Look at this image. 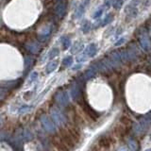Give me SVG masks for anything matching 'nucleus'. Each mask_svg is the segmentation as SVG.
<instances>
[{
  "label": "nucleus",
  "mask_w": 151,
  "mask_h": 151,
  "mask_svg": "<svg viewBox=\"0 0 151 151\" xmlns=\"http://www.w3.org/2000/svg\"><path fill=\"white\" fill-rule=\"evenodd\" d=\"M138 41L140 43L141 47L145 51H148L151 49V38L145 27H141L138 31Z\"/></svg>",
  "instance_id": "nucleus-1"
},
{
  "label": "nucleus",
  "mask_w": 151,
  "mask_h": 151,
  "mask_svg": "<svg viewBox=\"0 0 151 151\" xmlns=\"http://www.w3.org/2000/svg\"><path fill=\"white\" fill-rule=\"evenodd\" d=\"M59 137H61L62 142L64 143L69 149H72L76 145V144H78L74 139V137L70 134V132L68 131V129H61V131H59Z\"/></svg>",
  "instance_id": "nucleus-2"
},
{
  "label": "nucleus",
  "mask_w": 151,
  "mask_h": 151,
  "mask_svg": "<svg viewBox=\"0 0 151 151\" xmlns=\"http://www.w3.org/2000/svg\"><path fill=\"white\" fill-rule=\"evenodd\" d=\"M66 10H67V4L66 2L64 1H59L57 3V5L55 6L54 8V13H55V15L62 19L64 17V15L66 13Z\"/></svg>",
  "instance_id": "nucleus-3"
},
{
  "label": "nucleus",
  "mask_w": 151,
  "mask_h": 151,
  "mask_svg": "<svg viewBox=\"0 0 151 151\" xmlns=\"http://www.w3.org/2000/svg\"><path fill=\"white\" fill-rule=\"evenodd\" d=\"M25 47L27 50H29L30 53L32 54H37L39 53L40 51H41V45L36 42V41H31V42H27L26 45H25Z\"/></svg>",
  "instance_id": "nucleus-4"
},
{
  "label": "nucleus",
  "mask_w": 151,
  "mask_h": 151,
  "mask_svg": "<svg viewBox=\"0 0 151 151\" xmlns=\"http://www.w3.org/2000/svg\"><path fill=\"white\" fill-rule=\"evenodd\" d=\"M52 142H53L54 145L56 146V148H57L59 151H69V150H70V149L66 146V145L64 144V143L62 142V140L61 139V137H59V138H54Z\"/></svg>",
  "instance_id": "nucleus-5"
},
{
  "label": "nucleus",
  "mask_w": 151,
  "mask_h": 151,
  "mask_svg": "<svg viewBox=\"0 0 151 151\" xmlns=\"http://www.w3.org/2000/svg\"><path fill=\"white\" fill-rule=\"evenodd\" d=\"M52 32V27H51V26H47L45 27V29H43V30L42 31V32L39 33V39L41 40V41H45V39L47 38L50 35V33Z\"/></svg>",
  "instance_id": "nucleus-6"
},
{
  "label": "nucleus",
  "mask_w": 151,
  "mask_h": 151,
  "mask_svg": "<svg viewBox=\"0 0 151 151\" xmlns=\"http://www.w3.org/2000/svg\"><path fill=\"white\" fill-rule=\"evenodd\" d=\"M105 2L107 5H113L115 10H120L124 3V0H105Z\"/></svg>",
  "instance_id": "nucleus-7"
},
{
  "label": "nucleus",
  "mask_w": 151,
  "mask_h": 151,
  "mask_svg": "<svg viewBox=\"0 0 151 151\" xmlns=\"http://www.w3.org/2000/svg\"><path fill=\"white\" fill-rule=\"evenodd\" d=\"M87 5V0H85L84 2H82L80 5L78 7L77 10H76V18H80L83 14H84V11H85V8Z\"/></svg>",
  "instance_id": "nucleus-8"
},
{
  "label": "nucleus",
  "mask_w": 151,
  "mask_h": 151,
  "mask_svg": "<svg viewBox=\"0 0 151 151\" xmlns=\"http://www.w3.org/2000/svg\"><path fill=\"white\" fill-rule=\"evenodd\" d=\"M83 110H84V113L88 115V116L90 118H92L94 119V120H95V119L97 118V115H96V113L94 112V110L92 109V108H90V107L88 105H84L83 106Z\"/></svg>",
  "instance_id": "nucleus-9"
},
{
  "label": "nucleus",
  "mask_w": 151,
  "mask_h": 151,
  "mask_svg": "<svg viewBox=\"0 0 151 151\" xmlns=\"http://www.w3.org/2000/svg\"><path fill=\"white\" fill-rule=\"evenodd\" d=\"M67 129H68V131L70 132V134L74 137L76 142L78 143L79 142V139H80V134H79L78 130L76 129L75 127H69V128H67Z\"/></svg>",
  "instance_id": "nucleus-10"
},
{
  "label": "nucleus",
  "mask_w": 151,
  "mask_h": 151,
  "mask_svg": "<svg viewBox=\"0 0 151 151\" xmlns=\"http://www.w3.org/2000/svg\"><path fill=\"white\" fill-rule=\"evenodd\" d=\"M86 54L87 56L92 58L94 57L95 54H96V45L94 43H91L88 46H87V49H86Z\"/></svg>",
  "instance_id": "nucleus-11"
},
{
  "label": "nucleus",
  "mask_w": 151,
  "mask_h": 151,
  "mask_svg": "<svg viewBox=\"0 0 151 151\" xmlns=\"http://www.w3.org/2000/svg\"><path fill=\"white\" fill-rule=\"evenodd\" d=\"M98 145L103 148H108L110 146V141L107 137H100L98 139Z\"/></svg>",
  "instance_id": "nucleus-12"
},
{
  "label": "nucleus",
  "mask_w": 151,
  "mask_h": 151,
  "mask_svg": "<svg viewBox=\"0 0 151 151\" xmlns=\"http://www.w3.org/2000/svg\"><path fill=\"white\" fill-rule=\"evenodd\" d=\"M81 30L83 31V33H89L91 30V23L88 20H84L81 25Z\"/></svg>",
  "instance_id": "nucleus-13"
},
{
  "label": "nucleus",
  "mask_w": 151,
  "mask_h": 151,
  "mask_svg": "<svg viewBox=\"0 0 151 151\" xmlns=\"http://www.w3.org/2000/svg\"><path fill=\"white\" fill-rule=\"evenodd\" d=\"M113 14L112 13H109V14H107L105 18L103 19V21L100 23V27H104L106 25H108V24H110V22L113 21Z\"/></svg>",
  "instance_id": "nucleus-14"
},
{
  "label": "nucleus",
  "mask_w": 151,
  "mask_h": 151,
  "mask_svg": "<svg viewBox=\"0 0 151 151\" xmlns=\"http://www.w3.org/2000/svg\"><path fill=\"white\" fill-rule=\"evenodd\" d=\"M62 43L63 49H67V48H68V47L70 46V43H71L70 38L67 37V36H63V37L62 38Z\"/></svg>",
  "instance_id": "nucleus-15"
},
{
  "label": "nucleus",
  "mask_w": 151,
  "mask_h": 151,
  "mask_svg": "<svg viewBox=\"0 0 151 151\" xmlns=\"http://www.w3.org/2000/svg\"><path fill=\"white\" fill-rule=\"evenodd\" d=\"M82 46H83V45H82L81 42H79V41L76 42V43H74V45H73L72 53H77V52H78L79 50L82 49Z\"/></svg>",
  "instance_id": "nucleus-16"
},
{
  "label": "nucleus",
  "mask_w": 151,
  "mask_h": 151,
  "mask_svg": "<svg viewBox=\"0 0 151 151\" xmlns=\"http://www.w3.org/2000/svg\"><path fill=\"white\" fill-rule=\"evenodd\" d=\"M121 124L124 126V127H126L127 129H129V128H130V126H131V124H132V122L129 120V118H127V117H122L121 118Z\"/></svg>",
  "instance_id": "nucleus-17"
},
{
  "label": "nucleus",
  "mask_w": 151,
  "mask_h": 151,
  "mask_svg": "<svg viewBox=\"0 0 151 151\" xmlns=\"http://www.w3.org/2000/svg\"><path fill=\"white\" fill-rule=\"evenodd\" d=\"M58 65V62H51L48 66H47V72L50 73V72H52V71H54L55 69H56V67Z\"/></svg>",
  "instance_id": "nucleus-18"
},
{
  "label": "nucleus",
  "mask_w": 151,
  "mask_h": 151,
  "mask_svg": "<svg viewBox=\"0 0 151 151\" xmlns=\"http://www.w3.org/2000/svg\"><path fill=\"white\" fill-rule=\"evenodd\" d=\"M102 13H103V7H99L98 9L94 11V15H93V17L94 18V19H97V18H99L102 15Z\"/></svg>",
  "instance_id": "nucleus-19"
},
{
  "label": "nucleus",
  "mask_w": 151,
  "mask_h": 151,
  "mask_svg": "<svg viewBox=\"0 0 151 151\" xmlns=\"http://www.w3.org/2000/svg\"><path fill=\"white\" fill-rule=\"evenodd\" d=\"M95 75V71L93 69V68H90L86 71V73H85V78H92Z\"/></svg>",
  "instance_id": "nucleus-20"
},
{
  "label": "nucleus",
  "mask_w": 151,
  "mask_h": 151,
  "mask_svg": "<svg viewBox=\"0 0 151 151\" xmlns=\"http://www.w3.org/2000/svg\"><path fill=\"white\" fill-rule=\"evenodd\" d=\"M72 62H73L72 57H67V58H65L64 59H63V64H64L65 66L71 65V64H72Z\"/></svg>",
  "instance_id": "nucleus-21"
},
{
  "label": "nucleus",
  "mask_w": 151,
  "mask_h": 151,
  "mask_svg": "<svg viewBox=\"0 0 151 151\" xmlns=\"http://www.w3.org/2000/svg\"><path fill=\"white\" fill-rule=\"evenodd\" d=\"M59 49L58 48H53L52 50L50 51V53H49V58L50 59H52V58H54V57H56L57 55L59 54Z\"/></svg>",
  "instance_id": "nucleus-22"
},
{
  "label": "nucleus",
  "mask_w": 151,
  "mask_h": 151,
  "mask_svg": "<svg viewBox=\"0 0 151 151\" xmlns=\"http://www.w3.org/2000/svg\"><path fill=\"white\" fill-rule=\"evenodd\" d=\"M123 43H125V38H121V39H119V41L115 43V46H118V45H121Z\"/></svg>",
  "instance_id": "nucleus-23"
}]
</instances>
